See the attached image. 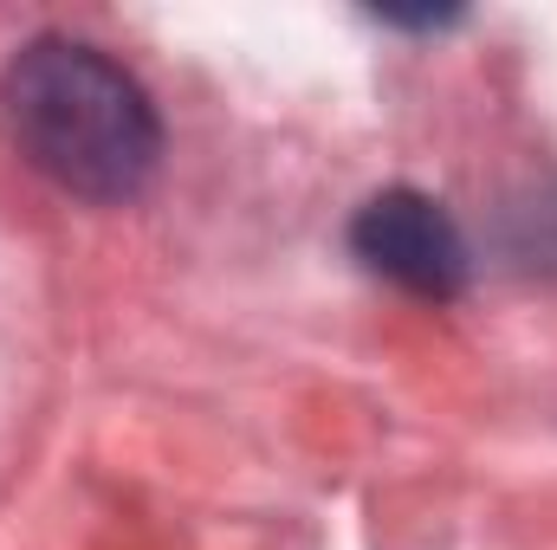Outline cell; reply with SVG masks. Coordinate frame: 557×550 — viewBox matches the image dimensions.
<instances>
[{
	"instance_id": "6da1fadb",
	"label": "cell",
	"mask_w": 557,
	"mask_h": 550,
	"mask_svg": "<svg viewBox=\"0 0 557 550\" xmlns=\"http://www.w3.org/2000/svg\"><path fill=\"white\" fill-rule=\"evenodd\" d=\"M13 149L78 201H137L162 162V124L137 78L85 39H33L0 72Z\"/></svg>"
},
{
	"instance_id": "7a4b0ae2",
	"label": "cell",
	"mask_w": 557,
	"mask_h": 550,
	"mask_svg": "<svg viewBox=\"0 0 557 550\" xmlns=\"http://www.w3.org/2000/svg\"><path fill=\"white\" fill-rule=\"evenodd\" d=\"M350 253L376 278L416 291V298H454L467 285V240L441 201L416 188H383L350 221Z\"/></svg>"
}]
</instances>
